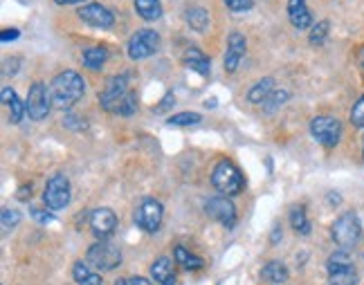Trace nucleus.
Wrapping results in <instances>:
<instances>
[{"label": "nucleus", "instance_id": "obj_33", "mask_svg": "<svg viewBox=\"0 0 364 285\" xmlns=\"http://www.w3.org/2000/svg\"><path fill=\"white\" fill-rule=\"evenodd\" d=\"M351 124L356 126V129H364V95L356 101L351 111Z\"/></svg>", "mask_w": 364, "mask_h": 285}, {"label": "nucleus", "instance_id": "obj_16", "mask_svg": "<svg viewBox=\"0 0 364 285\" xmlns=\"http://www.w3.org/2000/svg\"><path fill=\"white\" fill-rule=\"evenodd\" d=\"M184 65L200 76H209V72H212V63H209L207 54L200 52L198 47H189V50L184 52Z\"/></svg>", "mask_w": 364, "mask_h": 285}, {"label": "nucleus", "instance_id": "obj_38", "mask_svg": "<svg viewBox=\"0 0 364 285\" xmlns=\"http://www.w3.org/2000/svg\"><path fill=\"white\" fill-rule=\"evenodd\" d=\"M32 218L34 220H38V222H52L54 218H52V215L50 213H47V211H43V209H32Z\"/></svg>", "mask_w": 364, "mask_h": 285}, {"label": "nucleus", "instance_id": "obj_25", "mask_svg": "<svg viewBox=\"0 0 364 285\" xmlns=\"http://www.w3.org/2000/svg\"><path fill=\"white\" fill-rule=\"evenodd\" d=\"M358 281H360V277L356 272V265H349V268L329 272V283L331 285H358Z\"/></svg>", "mask_w": 364, "mask_h": 285}, {"label": "nucleus", "instance_id": "obj_1", "mask_svg": "<svg viewBox=\"0 0 364 285\" xmlns=\"http://www.w3.org/2000/svg\"><path fill=\"white\" fill-rule=\"evenodd\" d=\"M84 95H86V81H84V76L74 70H65L61 74H56L50 83L52 106L61 108V111L72 108Z\"/></svg>", "mask_w": 364, "mask_h": 285}, {"label": "nucleus", "instance_id": "obj_6", "mask_svg": "<svg viewBox=\"0 0 364 285\" xmlns=\"http://www.w3.org/2000/svg\"><path fill=\"white\" fill-rule=\"evenodd\" d=\"M310 133L322 146L333 149V146H338L342 140V124L331 115H319L310 122Z\"/></svg>", "mask_w": 364, "mask_h": 285}, {"label": "nucleus", "instance_id": "obj_4", "mask_svg": "<svg viewBox=\"0 0 364 285\" xmlns=\"http://www.w3.org/2000/svg\"><path fill=\"white\" fill-rule=\"evenodd\" d=\"M133 218L140 229H144L146 234H155L157 229H160L162 218H164L162 202H157L155 198H149V195H146V198H142V202L137 204Z\"/></svg>", "mask_w": 364, "mask_h": 285}, {"label": "nucleus", "instance_id": "obj_15", "mask_svg": "<svg viewBox=\"0 0 364 285\" xmlns=\"http://www.w3.org/2000/svg\"><path fill=\"white\" fill-rule=\"evenodd\" d=\"M288 18L292 27L308 29L312 25V14L306 5V0H288Z\"/></svg>", "mask_w": 364, "mask_h": 285}, {"label": "nucleus", "instance_id": "obj_29", "mask_svg": "<svg viewBox=\"0 0 364 285\" xmlns=\"http://www.w3.org/2000/svg\"><path fill=\"white\" fill-rule=\"evenodd\" d=\"M349 265H353V259H351L349 250H338L335 254H331L329 261H326L329 272H335V270H342V268H349Z\"/></svg>", "mask_w": 364, "mask_h": 285}, {"label": "nucleus", "instance_id": "obj_19", "mask_svg": "<svg viewBox=\"0 0 364 285\" xmlns=\"http://www.w3.org/2000/svg\"><path fill=\"white\" fill-rule=\"evenodd\" d=\"M274 88H277V86H274V79L272 76L261 79V81H257L248 90V101L250 104H257V106H263V101L272 95Z\"/></svg>", "mask_w": 364, "mask_h": 285}, {"label": "nucleus", "instance_id": "obj_37", "mask_svg": "<svg viewBox=\"0 0 364 285\" xmlns=\"http://www.w3.org/2000/svg\"><path fill=\"white\" fill-rule=\"evenodd\" d=\"M18 36H21V32H18L16 27H12V29H3V34H0V41H3V43H9V41H16Z\"/></svg>", "mask_w": 364, "mask_h": 285}, {"label": "nucleus", "instance_id": "obj_22", "mask_svg": "<svg viewBox=\"0 0 364 285\" xmlns=\"http://www.w3.org/2000/svg\"><path fill=\"white\" fill-rule=\"evenodd\" d=\"M187 25H189L193 32L203 34L205 29L209 27V12H207V9H203V7L187 9Z\"/></svg>", "mask_w": 364, "mask_h": 285}, {"label": "nucleus", "instance_id": "obj_8", "mask_svg": "<svg viewBox=\"0 0 364 285\" xmlns=\"http://www.w3.org/2000/svg\"><path fill=\"white\" fill-rule=\"evenodd\" d=\"M160 47V36L153 29H137L129 41V56L133 61H142V58H149L157 52Z\"/></svg>", "mask_w": 364, "mask_h": 285}, {"label": "nucleus", "instance_id": "obj_23", "mask_svg": "<svg viewBox=\"0 0 364 285\" xmlns=\"http://www.w3.org/2000/svg\"><path fill=\"white\" fill-rule=\"evenodd\" d=\"M72 277L79 285H104V279H102V274H97L93 272L88 265L84 263H74V268H72Z\"/></svg>", "mask_w": 364, "mask_h": 285}, {"label": "nucleus", "instance_id": "obj_39", "mask_svg": "<svg viewBox=\"0 0 364 285\" xmlns=\"http://www.w3.org/2000/svg\"><path fill=\"white\" fill-rule=\"evenodd\" d=\"M56 5H84L86 0H54Z\"/></svg>", "mask_w": 364, "mask_h": 285}, {"label": "nucleus", "instance_id": "obj_10", "mask_svg": "<svg viewBox=\"0 0 364 285\" xmlns=\"http://www.w3.org/2000/svg\"><path fill=\"white\" fill-rule=\"evenodd\" d=\"M205 211H207L212 220L221 222L223 227H228V229H232L236 225V207L228 195H216V198H209L207 202H205Z\"/></svg>", "mask_w": 364, "mask_h": 285}, {"label": "nucleus", "instance_id": "obj_2", "mask_svg": "<svg viewBox=\"0 0 364 285\" xmlns=\"http://www.w3.org/2000/svg\"><path fill=\"white\" fill-rule=\"evenodd\" d=\"M212 184L216 186V191L230 198V195H239L245 189V178L234 162L221 160L212 171Z\"/></svg>", "mask_w": 364, "mask_h": 285}, {"label": "nucleus", "instance_id": "obj_20", "mask_svg": "<svg viewBox=\"0 0 364 285\" xmlns=\"http://www.w3.org/2000/svg\"><path fill=\"white\" fill-rule=\"evenodd\" d=\"M261 277L268 283H286L288 281V268L281 261H270V263L263 265Z\"/></svg>", "mask_w": 364, "mask_h": 285}, {"label": "nucleus", "instance_id": "obj_26", "mask_svg": "<svg viewBox=\"0 0 364 285\" xmlns=\"http://www.w3.org/2000/svg\"><path fill=\"white\" fill-rule=\"evenodd\" d=\"M106 58H108V52H106V47H90V50H86L84 56H81V61L84 65L88 67V70H102V65L106 63Z\"/></svg>", "mask_w": 364, "mask_h": 285}, {"label": "nucleus", "instance_id": "obj_35", "mask_svg": "<svg viewBox=\"0 0 364 285\" xmlns=\"http://www.w3.org/2000/svg\"><path fill=\"white\" fill-rule=\"evenodd\" d=\"M115 285H151V281L144 277H126V279H117Z\"/></svg>", "mask_w": 364, "mask_h": 285}, {"label": "nucleus", "instance_id": "obj_12", "mask_svg": "<svg viewBox=\"0 0 364 285\" xmlns=\"http://www.w3.org/2000/svg\"><path fill=\"white\" fill-rule=\"evenodd\" d=\"M131 92L129 88V74H115L106 81L104 90L100 92V101L104 106V111H108L115 101H120L122 97H126Z\"/></svg>", "mask_w": 364, "mask_h": 285}, {"label": "nucleus", "instance_id": "obj_3", "mask_svg": "<svg viewBox=\"0 0 364 285\" xmlns=\"http://www.w3.org/2000/svg\"><path fill=\"white\" fill-rule=\"evenodd\" d=\"M362 238V227L358 215L349 211L342 213L340 218L333 222V241L340 245V250H353Z\"/></svg>", "mask_w": 364, "mask_h": 285}, {"label": "nucleus", "instance_id": "obj_11", "mask_svg": "<svg viewBox=\"0 0 364 285\" xmlns=\"http://www.w3.org/2000/svg\"><path fill=\"white\" fill-rule=\"evenodd\" d=\"M77 16L81 18L86 25L97 27V29H111L115 25V16L108 7L100 5V3H90V5H84L79 7Z\"/></svg>", "mask_w": 364, "mask_h": 285}, {"label": "nucleus", "instance_id": "obj_7", "mask_svg": "<svg viewBox=\"0 0 364 285\" xmlns=\"http://www.w3.org/2000/svg\"><path fill=\"white\" fill-rule=\"evenodd\" d=\"M50 106H52V99H50V88L45 83L36 81L32 83L27 92V99H25V111H27V117L34 122H41L50 113Z\"/></svg>", "mask_w": 364, "mask_h": 285}, {"label": "nucleus", "instance_id": "obj_5", "mask_svg": "<svg viewBox=\"0 0 364 285\" xmlns=\"http://www.w3.org/2000/svg\"><path fill=\"white\" fill-rule=\"evenodd\" d=\"M86 263L102 272H111L115 268H120L122 263V252L111 243H95L86 254Z\"/></svg>", "mask_w": 364, "mask_h": 285}, {"label": "nucleus", "instance_id": "obj_40", "mask_svg": "<svg viewBox=\"0 0 364 285\" xmlns=\"http://www.w3.org/2000/svg\"><path fill=\"white\" fill-rule=\"evenodd\" d=\"M279 238H281V227L279 225H274V229H272V243H279Z\"/></svg>", "mask_w": 364, "mask_h": 285}, {"label": "nucleus", "instance_id": "obj_41", "mask_svg": "<svg viewBox=\"0 0 364 285\" xmlns=\"http://www.w3.org/2000/svg\"><path fill=\"white\" fill-rule=\"evenodd\" d=\"M27 193H32V186H23V189L18 191V198H21V200H27V198H29Z\"/></svg>", "mask_w": 364, "mask_h": 285}, {"label": "nucleus", "instance_id": "obj_14", "mask_svg": "<svg viewBox=\"0 0 364 285\" xmlns=\"http://www.w3.org/2000/svg\"><path fill=\"white\" fill-rule=\"evenodd\" d=\"M90 227L95 231L97 238H108L115 229H117V215L113 209H108V207H100V209H95L90 213Z\"/></svg>", "mask_w": 364, "mask_h": 285}, {"label": "nucleus", "instance_id": "obj_30", "mask_svg": "<svg viewBox=\"0 0 364 285\" xmlns=\"http://www.w3.org/2000/svg\"><path fill=\"white\" fill-rule=\"evenodd\" d=\"M203 122V117L198 113H178V115H173L169 117V126H196V124H200Z\"/></svg>", "mask_w": 364, "mask_h": 285}, {"label": "nucleus", "instance_id": "obj_17", "mask_svg": "<svg viewBox=\"0 0 364 285\" xmlns=\"http://www.w3.org/2000/svg\"><path fill=\"white\" fill-rule=\"evenodd\" d=\"M151 277L155 283L160 285H175V268H173V261L171 259H157L153 265H151Z\"/></svg>", "mask_w": 364, "mask_h": 285}, {"label": "nucleus", "instance_id": "obj_42", "mask_svg": "<svg viewBox=\"0 0 364 285\" xmlns=\"http://www.w3.org/2000/svg\"><path fill=\"white\" fill-rule=\"evenodd\" d=\"M362 155H364V146H362Z\"/></svg>", "mask_w": 364, "mask_h": 285}, {"label": "nucleus", "instance_id": "obj_36", "mask_svg": "<svg viewBox=\"0 0 364 285\" xmlns=\"http://www.w3.org/2000/svg\"><path fill=\"white\" fill-rule=\"evenodd\" d=\"M173 101H175L173 92H166L164 99H162L160 104H157V108H153V113H164V111H169V108L173 106Z\"/></svg>", "mask_w": 364, "mask_h": 285}, {"label": "nucleus", "instance_id": "obj_13", "mask_svg": "<svg viewBox=\"0 0 364 285\" xmlns=\"http://www.w3.org/2000/svg\"><path fill=\"white\" fill-rule=\"evenodd\" d=\"M245 52H248V41H245V36L241 32H232L228 36V52H225V70L230 74L239 70L241 61L245 58Z\"/></svg>", "mask_w": 364, "mask_h": 285}, {"label": "nucleus", "instance_id": "obj_31", "mask_svg": "<svg viewBox=\"0 0 364 285\" xmlns=\"http://www.w3.org/2000/svg\"><path fill=\"white\" fill-rule=\"evenodd\" d=\"M329 32H331V23L329 21H319L317 25L312 27V32H310V43L312 45H322L329 38Z\"/></svg>", "mask_w": 364, "mask_h": 285}, {"label": "nucleus", "instance_id": "obj_21", "mask_svg": "<svg viewBox=\"0 0 364 285\" xmlns=\"http://www.w3.org/2000/svg\"><path fill=\"white\" fill-rule=\"evenodd\" d=\"M173 261L184 270H203L205 268V261L200 256H196V254H191L187 247H182V245H178V247L173 250Z\"/></svg>", "mask_w": 364, "mask_h": 285}, {"label": "nucleus", "instance_id": "obj_28", "mask_svg": "<svg viewBox=\"0 0 364 285\" xmlns=\"http://www.w3.org/2000/svg\"><path fill=\"white\" fill-rule=\"evenodd\" d=\"M290 227L301 234V236H308L310 234V222H308V215L303 209H292L290 213Z\"/></svg>", "mask_w": 364, "mask_h": 285}, {"label": "nucleus", "instance_id": "obj_27", "mask_svg": "<svg viewBox=\"0 0 364 285\" xmlns=\"http://www.w3.org/2000/svg\"><path fill=\"white\" fill-rule=\"evenodd\" d=\"M288 99H290V90H286V88H274L272 95L263 101V111L265 113H274L279 106H283Z\"/></svg>", "mask_w": 364, "mask_h": 285}, {"label": "nucleus", "instance_id": "obj_18", "mask_svg": "<svg viewBox=\"0 0 364 285\" xmlns=\"http://www.w3.org/2000/svg\"><path fill=\"white\" fill-rule=\"evenodd\" d=\"M3 104L9 108V120H12V124H21L23 115H27L25 104L21 101V97H18L9 86L3 88Z\"/></svg>", "mask_w": 364, "mask_h": 285}, {"label": "nucleus", "instance_id": "obj_32", "mask_svg": "<svg viewBox=\"0 0 364 285\" xmlns=\"http://www.w3.org/2000/svg\"><path fill=\"white\" fill-rule=\"evenodd\" d=\"M21 211L18 209H3V229L9 231V229H14L18 222H21Z\"/></svg>", "mask_w": 364, "mask_h": 285}, {"label": "nucleus", "instance_id": "obj_9", "mask_svg": "<svg viewBox=\"0 0 364 285\" xmlns=\"http://www.w3.org/2000/svg\"><path fill=\"white\" fill-rule=\"evenodd\" d=\"M43 202L47 209H63L70 202V182L65 175H52L45 184Z\"/></svg>", "mask_w": 364, "mask_h": 285}, {"label": "nucleus", "instance_id": "obj_34", "mask_svg": "<svg viewBox=\"0 0 364 285\" xmlns=\"http://www.w3.org/2000/svg\"><path fill=\"white\" fill-rule=\"evenodd\" d=\"M225 7L232 12H245V9L254 7V0H225Z\"/></svg>", "mask_w": 364, "mask_h": 285}, {"label": "nucleus", "instance_id": "obj_24", "mask_svg": "<svg viewBox=\"0 0 364 285\" xmlns=\"http://www.w3.org/2000/svg\"><path fill=\"white\" fill-rule=\"evenodd\" d=\"M135 12L144 21H157L162 16V5L160 0H135Z\"/></svg>", "mask_w": 364, "mask_h": 285}]
</instances>
